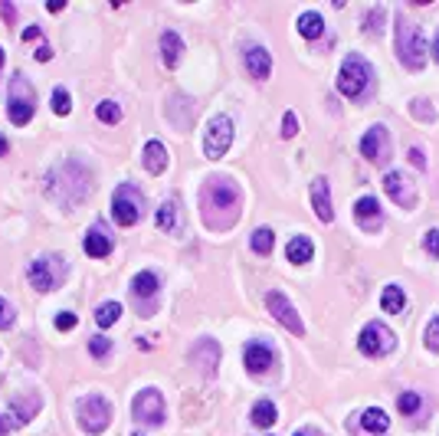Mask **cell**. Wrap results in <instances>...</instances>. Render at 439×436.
I'll return each instance as SVG.
<instances>
[{
	"label": "cell",
	"instance_id": "obj_1",
	"mask_svg": "<svg viewBox=\"0 0 439 436\" xmlns=\"http://www.w3.org/2000/svg\"><path fill=\"white\" fill-rule=\"evenodd\" d=\"M239 200H243V190L233 184L229 178H210L203 184V194H200V210H203V220L210 227L217 220V210L223 214V230H229L239 217Z\"/></svg>",
	"mask_w": 439,
	"mask_h": 436
},
{
	"label": "cell",
	"instance_id": "obj_2",
	"mask_svg": "<svg viewBox=\"0 0 439 436\" xmlns=\"http://www.w3.org/2000/svg\"><path fill=\"white\" fill-rule=\"evenodd\" d=\"M92 190V178L79 168L76 161L60 164L56 171L50 174V194L60 200L63 207H79Z\"/></svg>",
	"mask_w": 439,
	"mask_h": 436
},
{
	"label": "cell",
	"instance_id": "obj_3",
	"mask_svg": "<svg viewBox=\"0 0 439 436\" xmlns=\"http://www.w3.org/2000/svg\"><path fill=\"white\" fill-rule=\"evenodd\" d=\"M397 56L406 69L426 66V36H423V26L413 23V20H403V13L397 17Z\"/></svg>",
	"mask_w": 439,
	"mask_h": 436
},
{
	"label": "cell",
	"instance_id": "obj_4",
	"mask_svg": "<svg viewBox=\"0 0 439 436\" xmlns=\"http://www.w3.org/2000/svg\"><path fill=\"white\" fill-rule=\"evenodd\" d=\"M33 111H36V89L30 86V79L23 72H17L7 89V115L17 129H23V125H30Z\"/></svg>",
	"mask_w": 439,
	"mask_h": 436
},
{
	"label": "cell",
	"instance_id": "obj_5",
	"mask_svg": "<svg viewBox=\"0 0 439 436\" xmlns=\"http://www.w3.org/2000/svg\"><path fill=\"white\" fill-rule=\"evenodd\" d=\"M76 413H79V423H82L85 433H102L112 420V403L102 393H85V397H79Z\"/></svg>",
	"mask_w": 439,
	"mask_h": 436
},
{
	"label": "cell",
	"instance_id": "obj_6",
	"mask_svg": "<svg viewBox=\"0 0 439 436\" xmlns=\"http://www.w3.org/2000/svg\"><path fill=\"white\" fill-rule=\"evenodd\" d=\"M141 210H144V194L135 187V184H121L112 197V217L119 227H135L141 220Z\"/></svg>",
	"mask_w": 439,
	"mask_h": 436
},
{
	"label": "cell",
	"instance_id": "obj_7",
	"mask_svg": "<svg viewBox=\"0 0 439 436\" xmlns=\"http://www.w3.org/2000/svg\"><path fill=\"white\" fill-rule=\"evenodd\" d=\"M367 82H371V66L357 56V53H351L345 62H341V72H338V92L347 95V99H357V95L367 89Z\"/></svg>",
	"mask_w": 439,
	"mask_h": 436
},
{
	"label": "cell",
	"instance_id": "obj_8",
	"mask_svg": "<svg viewBox=\"0 0 439 436\" xmlns=\"http://www.w3.org/2000/svg\"><path fill=\"white\" fill-rule=\"evenodd\" d=\"M229 145H233V121L227 115H213L207 125V138H203V154L210 161H220L229 151Z\"/></svg>",
	"mask_w": 439,
	"mask_h": 436
},
{
	"label": "cell",
	"instance_id": "obj_9",
	"mask_svg": "<svg viewBox=\"0 0 439 436\" xmlns=\"http://www.w3.org/2000/svg\"><path fill=\"white\" fill-rule=\"evenodd\" d=\"M30 285L36 292H53L56 283H60L63 276H66V263L60 256H46V259H33L30 263Z\"/></svg>",
	"mask_w": 439,
	"mask_h": 436
},
{
	"label": "cell",
	"instance_id": "obj_10",
	"mask_svg": "<svg viewBox=\"0 0 439 436\" xmlns=\"http://www.w3.org/2000/svg\"><path fill=\"white\" fill-rule=\"evenodd\" d=\"M357 344H361V351L367 354V358H384V354H390L394 351V344H397V338H394V332H390L387 325H380V322H367L361 332V338H357Z\"/></svg>",
	"mask_w": 439,
	"mask_h": 436
},
{
	"label": "cell",
	"instance_id": "obj_11",
	"mask_svg": "<svg viewBox=\"0 0 439 436\" xmlns=\"http://www.w3.org/2000/svg\"><path fill=\"white\" fill-rule=\"evenodd\" d=\"M131 413L144 427H161L164 423V397H161V391H154V387L141 391L135 397V403H131Z\"/></svg>",
	"mask_w": 439,
	"mask_h": 436
},
{
	"label": "cell",
	"instance_id": "obj_12",
	"mask_svg": "<svg viewBox=\"0 0 439 436\" xmlns=\"http://www.w3.org/2000/svg\"><path fill=\"white\" fill-rule=\"evenodd\" d=\"M266 305H269L272 318H276V322H282V325H286L292 334H305V325H302V318H298V312L292 308V302H288L279 289H272L269 295H266Z\"/></svg>",
	"mask_w": 439,
	"mask_h": 436
},
{
	"label": "cell",
	"instance_id": "obj_13",
	"mask_svg": "<svg viewBox=\"0 0 439 436\" xmlns=\"http://www.w3.org/2000/svg\"><path fill=\"white\" fill-rule=\"evenodd\" d=\"M361 151H364L367 161H377V164L390 161V135H387V129H384V125H374V129L361 138Z\"/></svg>",
	"mask_w": 439,
	"mask_h": 436
},
{
	"label": "cell",
	"instance_id": "obj_14",
	"mask_svg": "<svg viewBox=\"0 0 439 436\" xmlns=\"http://www.w3.org/2000/svg\"><path fill=\"white\" fill-rule=\"evenodd\" d=\"M384 190L390 194V200L397 207H403V210H413V204H416V190H413V184L403 178L400 171H390L387 178H384Z\"/></svg>",
	"mask_w": 439,
	"mask_h": 436
},
{
	"label": "cell",
	"instance_id": "obj_15",
	"mask_svg": "<svg viewBox=\"0 0 439 436\" xmlns=\"http://www.w3.org/2000/svg\"><path fill=\"white\" fill-rule=\"evenodd\" d=\"M40 393H17L13 400H10V413H7V423H13V427H23V423H30V420L36 417V410H40Z\"/></svg>",
	"mask_w": 439,
	"mask_h": 436
},
{
	"label": "cell",
	"instance_id": "obj_16",
	"mask_svg": "<svg viewBox=\"0 0 439 436\" xmlns=\"http://www.w3.org/2000/svg\"><path fill=\"white\" fill-rule=\"evenodd\" d=\"M354 217H357V223H361V230H367V233L380 230V223H384V214H380L377 197H361V200L354 204Z\"/></svg>",
	"mask_w": 439,
	"mask_h": 436
},
{
	"label": "cell",
	"instance_id": "obj_17",
	"mask_svg": "<svg viewBox=\"0 0 439 436\" xmlns=\"http://www.w3.org/2000/svg\"><path fill=\"white\" fill-rule=\"evenodd\" d=\"M312 204H315V217H318L321 223L335 220V210H331V190H328V180L325 178L312 180Z\"/></svg>",
	"mask_w": 439,
	"mask_h": 436
},
{
	"label": "cell",
	"instance_id": "obj_18",
	"mask_svg": "<svg viewBox=\"0 0 439 436\" xmlns=\"http://www.w3.org/2000/svg\"><path fill=\"white\" fill-rule=\"evenodd\" d=\"M194 364L203 371V374L210 377L213 371H217V364H220V344L217 342H210V338H200V344L194 348Z\"/></svg>",
	"mask_w": 439,
	"mask_h": 436
},
{
	"label": "cell",
	"instance_id": "obj_19",
	"mask_svg": "<svg viewBox=\"0 0 439 436\" xmlns=\"http://www.w3.org/2000/svg\"><path fill=\"white\" fill-rule=\"evenodd\" d=\"M243 60H246V69H249V76H253L256 82L269 79V72H272V56L262 50V46H249Z\"/></svg>",
	"mask_w": 439,
	"mask_h": 436
},
{
	"label": "cell",
	"instance_id": "obj_20",
	"mask_svg": "<svg viewBox=\"0 0 439 436\" xmlns=\"http://www.w3.org/2000/svg\"><path fill=\"white\" fill-rule=\"evenodd\" d=\"M243 361H246V368L253 371V374H262V371L272 368V348H266V344H259V342L246 344Z\"/></svg>",
	"mask_w": 439,
	"mask_h": 436
},
{
	"label": "cell",
	"instance_id": "obj_21",
	"mask_svg": "<svg viewBox=\"0 0 439 436\" xmlns=\"http://www.w3.org/2000/svg\"><path fill=\"white\" fill-rule=\"evenodd\" d=\"M82 249L89 253V256L102 259V256H109L112 253V236L102 227H92V230L85 233V240H82Z\"/></svg>",
	"mask_w": 439,
	"mask_h": 436
},
{
	"label": "cell",
	"instance_id": "obj_22",
	"mask_svg": "<svg viewBox=\"0 0 439 436\" xmlns=\"http://www.w3.org/2000/svg\"><path fill=\"white\" fill-rule=\"evenodd\" d=\"M180 53H184V43H180V36L174 30H164L161 33V60L168 62L170 69L180 62Z\"/></svg>",
	"mask_w": 439,
	"mask_h": 436
},
{
	"label": "cell",
	"instance_id": "obj_23",
	"mask_svg": "<svg viewBox=\"0 0 439 436\" xmlns=\"http://www.w3.org/2000/svg\"><path fill=\"white\" fill-rule=\"evenodd\" d=\"M144 168L151 174H164V168H168V148L161 145V141H148L144 145Z\"/></svg>",
	"mask_w": 439,
	"mask_h": 436
},
{
	"label": "cell",
	"instance_id": "obj_24",
	"mask_svg": "<svg viewBox=\"0 0 439 436\" xmlns=\"http://www.w3.org/2000/svg\"><path fill=\"white\" fill-rule=\"evenodd\" d=\"M357 423H361L364 433H387V427H390L387 413L380 410V407H367V410L357 417Z\"/></svg>",
	"mask_w": 439,
	"mask_h": 436
},
{
	"label": "cell",
	"instance_id": "obj_25",
	"mask_svg": "<svg viewBox=\"0 0 439 436\" xmlns=\"http://www.w3.org/2000/svg\"><path fill=\"white\" fill-rule=\"evenodd\" d=\"M380 308H384L387 315H403V308H406L403 289H400V285H387L384 295H380Z\"/></svg>",
	"mask_w": 439,
	"mask_h": 436
},
{
	"label": "cell",
	"instance_id": "obj_26",
	"mask_svg": "<svg viewBox=\"0 0 439 436\" xmlns=\"http://www.w3.org/2000/svg\"><path fill=\"white\" fill-rule=\"evenodd\" d=\"M131 295H135L138 302L158 295V279H154L151 273H138L135 279H131Z\"/></svg>",
	"mask_w": 439,
	"mask_h": 436
},
{
	"label": "cell",
	"instance_id": "obj_27",
	"mask_svg": "<svg viewBox=\"0 0 439 436\" xmlns=\"http://www.w3.org/2000/svg\"><path fill=\"white\" fill-rule=\"evenodd\" d=\"M154 220H158V230L161 233H174V230H178V200H164Z\"/></svg>",
	"mask_w": 439,
	"mask_h": 436
},
{
	"label": "cell",
	"instance_id": "obj_28",
	"mask_svg": "<svg viewBox=\"0 0 439 436\" xmlns=\"http://www.w3.org/2000/svg\"><path fill=\"white\" fill-rule=\"evenodd\" d=\"M298 33L308 36V40H315V36L325 33V20H321V13H315V10H308V13H302L298 17Z\"/></svg>",
	"mask_w": 439,
	"mask_h": 436
},
{
	"label": "cell",
	"instance_id": "obj_29",
	"mask_svg": "<svg viewBox=\"0 0 439 436\" xmlns=\"http://www.w3.org/2000/svg\"><path fill=\"white\" fill-rule=\"evenodd\" d=\"M288 263H308V259H312V253H315V246H312V240H308V236H296V240L288 243Z\"/></svg>",
	"mask_w": 439,
	"mask_h": 436
},
{
	"label": "cell",
	"instance_id": "obj_30",
	"mask_svg": "<svg viewBox=\"0 0 439 436\" xmlns=\"http://www.w3.org/2000/svg\"><path fill=\"white\" fill-rule=\"evenodd\" d=\"M276 417H279V410H276V403L272 400H259L253 407V423L259 430H269L272 423H276Z\"/></svg>",
	"mask_w": 439,
	"mask_h": 436
},
{
	"label": "cell",
	"instance_id": "obj_31",
	"mask_svg": "<svg viewBox=\"0 0 439 436\" xmlns=\"http://www.w3.org/2000/svg\"><path fill=\"white\" fill-rule=\"evenodd\" d=\"M272 246H276V233L266 230V227H259V230L253 233V249L259 253V256H269Z\"/></svg>",
	"mask_w": 439,
	"mask_h": 436
},
{
	"label": "cell",
	"instance_id": "obj_32",
	"mask_svg": "<svg viewBox=\"0 0 439 436\" xmlns=\"http://www.w3.org/2000/svg\"><path fill=\"white\" fill-rule=\"evenodd\" d=\"M119 318H121V305H119V302H105V305H99V312H95V322H99L102 328L115 325Z\"/></svg>",
	"mask_w": 439,
	"mask_h": 436
},
{
	"label": "cell",
	"instance_id": "obj_33",
	"mask_svg": "<svg viewBox=\"0 0 439 436\" xmlns=\"http://www.w3.org/2000/svg\"><path fill=\"white\" fill-rule=\"evenodd\" d=\"M95 115H99V121H105V125H119L121 121V109L115 102H109V99L95 105Z\"/></svg>",
	"mask_w": 439,
	"mask_h": 436
},
{
	"label": "cell",
	"instance_id": "obj_34",
	"mask_svg": "<svg viewBox=\"0 0 439 436\" xmlns=\"http://www.w3.org/2000/svg\"><path fill=\"white\" fill-rule=\"evenodd\" d=\"M53 111H56V115H69V111H72V95L63 86L53 89Z\"/></svg>",
	"mask_w": 439,
	"mask_h": 436
},
{
	"label": "cell",
	"instance_id": "obj_35",
	"mask_svg": "<svg viewBox=\"0 0 439 436\" xmlns=\"http://www.w3.org/2000/svg\"><path fill=\"white\" fill-rule=\"evenodd\" d=\"M420 403H423V397H420V393H413V391H406V393H400V397H397L400 413H416V410H420Z\"/></svg>",
	"mask_w": 439,
	"mask_h": 436
},
{
	"label": "cell",
	"instance_id": "obj_36",
	"mask_svg": "<svg viewBox=\"0 0 439 436\" xmlns=\"http://www.w3.org/2000/svg\"><path fill=\"white\" fill-rule=\"evenodd\" d=\"M364 30H367V33H377L380 36V30H384V7H374L371 13H367V20H364Z\"/></svg>",
	"mask_w": 439,
	"mask_h": 436
},
{
	"label": "cell",
	"instance_id": "obj_37",
	"mask_svg": "<svg viewBox=\"0 0 439 436\" xmlns=\"http://www.w3.org/2000/svg\"><path fill=\"white\" fill-rule=\"evenodd\" d=\"M89 351H92L95 358H105L112 351V342L109 338H102V334H95V338H89Z\"/></svg>",
	"mask_w": 439,
	"mask_h": 436
},
{
	"label": "cell",
	"instance_id": "obj_38",
	"mask_svg": "<svg viewBox=\"0 0 439 436\" xmlns=\"http://www.w3.org/2000/svg\"><path fill=\"white\" fill-rule=\"evenodd\" d=\"M426 348H430V351H439V315L433 318L430 325H426Z\"/></svg>",
	"mask_w": 439,
	"mask_h": 436
},
{
	"label": "cell",
	"instance_id": "obj_39",
	"mask_svg": "<svg viewBox=\"0 0 439 436\" xmlns=\"http://www.w3.org/2000/svg\"><path fill=\"white\" fill-rule=\"evenodd\" d=\"M10 325H13V308L7 299H0V332H7Z\"/></svg>",
	"mask_w": 439,
	"mask_h": 436
},
{
	"label": "cell",
	"instance_id": "obj_40",
	"mask_svg": "<svg viewBox=\"0 0 439 436\" xmlns=\"http://www.w3.org/2000/svg\"><path fill=\"white\" fill-rule=\"evenodd\" d=\"M282 135H286V138H296V135H298V119H296V111H286V119H282Z\"/></svg>",
	"mask_w": 439,
	"mask_h": 436
},
{
	"label": "cell",
	"instance_id": "obj_41",
	"mask_svg": "<svg viewBox=\"0 0 439 436\" xmlns=\"http://www.w3.org/2000/svg\"><path fill=\"white\" fill-rule=\"evenodd\" d=\"M76 322H79V318L72 315V312H60V315H56V328H60V332H72V328H76Z\"/></svg>",
	"mask_w": 439,
	"mask_h": 436
},
{
	"label": "cell",
	"instance_id": "obj_42",
	"mask_svg": "<svg viewBox=\"0 0 439 436\" xmlns=\"http://www.w3.org/2000/svg\"><path fill=\"white\" fill-rule=\"evenodd\" d=\"M423 246H426V253H430L433 259H439V230H430V233H426Z\"/></svg>",
	"mask_w": 439,
	"mask_h": 436
},
{
	"label": "cell",
	"instance_id": "obj_43",
	"mask_svg": "<svg viewBox=\"0 0 439 436\" xmlns=\"http://www.w3.org/2000/svg\"><path fill=\"white\" fill-rule=\"evenodd\" d=\"M423 105H426V102H423V99H416V102H413V115H416L420 121H430V119H433V111H426Z\"/></svg>",
	"mask_w": 439,
	"mask_h": 436
},
{
	"label": "cell",
	"instance_id": "obj_44",
	"mask_svg": "<svg viewBox=\"0 0 439 436\" xmlns=\"http://www.w3.org/2000/svg\"><path fill=\"white\" fill-rule=\"evenodd\" d=\"M410 161H413L416 168H426V158H423L420 148H410Z\"/></svg>",
	"mask_w": 439,
	"mask_h": 436
},
{
	"label": "cell",
	"instance_id": "obj_45",
	"mask_svg": "<svg viewBox=\"0 0 439 436\" xmlns=\"http://www.w3.org/2000/svg\"><path fill=\"white\" fill-rule=\"evenodd\" d=\"M40 26H30V30H23V40H26V43H33V40H40Z\"/></svg>",
	"mask_w": 439,
	"mask_h": 436
},
{
	"label": "cell",
	"instance_id": "obj_46",
	"mask_svg": "<svg viewBox=\"0 0 439 436\" xmlns=\"http://www.w3.org/2000/svg\"><path fill=\"white\" fill-rule=\"evenodd\" d=\"M36 60H40V62H50L53 60V50H50V46H40V50H36Z\"/></svg>",
	"mask_w": 439,
	"mask_h": 436
},
{
	"label": "cell",
	"instance_id": "obj_47",
	"mask_svg": "<svg viewBox=\"0 0 439 436\" xmlns=\"http://www.w3.org/2000/svg\"><path fill=\"white\" fill-rule=\"evenodd\" d=\"M0 13H4V17H7V20H13V17H17V10L10 7V4H4V7H0Z\"/></svg>",
	"mask_w": 439,
	"mask_h": 436
},
{
	"label": "cell",
	"instance_id": "obj_48",
	"mask_svg": "<svg viewBox=\"0 0 439 436\" xmlns=\"http://www.w3.org/2000/svg\"><path fill=\"white\" fill-rule=\"evenodd\" d=\"M7 430H10V423L7 420H0V436H7Z\"/></svg>",
	"mask_w": 439,
	"mask_h": 436
},
{
	"label": "cell",
	"instance_id": "obj_49",
	"mask_svg": "<svg viewBox=\"0 0 439 436\" xmlns=\"http://www.w3.org/2000/svg\"><path fill=\"white\" fill-rule=\"evenodd\" d=\"M433 56H436V60H439V36H436V40H433Z\"/></svg>",
	"mask_w": 439,
	"mask_h": 436
},
{
	"label": "cell",
	"instance_id": "obj_50",
	"mask_svg": "<svg viewBox=\"0 0 439 436\" xmlns=\"http://www.w3.org/2000/svg\"><path fill=\"white\" fill-rule=\"evenodd\" d=\"M0 154H7V141L4 138H0Z\"/></svg>",
	"mask_w": 439,
	"mask_h": 436
},
{
	"label": "cell",
	"instance_id": "obj_51",
	"mask_svg": "<svg viewBox=\"0 0 439 436\" xmlns=\"http://www.w3.org/2000/svg\"><path fill=\"white\" fill-rule=\"evenodd\" d=\"M0 66H4V50H0Z\"/></svg>",
	"mask_w": 439,
	"mask_h": 436
},
{
	"label": "cell",
	"instance_id": "obj_52",
	"mask_svg": "<svg viewBox=\"0 0 439 436\" xmlns=\"http://www.w3.org/2000/svg\"><path fill=\"white\" fill-rule=\"evenodd\" d=\"M292 436H312V433H292Z\"/></svg>",
	"mask_w": 439,
	"mask_h": 436
},
{
	"label": "cell",
	"instance_id": "obj_53",
	"mask_svg": "<svg viewBox=\"0 0 439 436\" xmlns=\"http://www.w3.org/2000/svg\"><path fill=\"white\" fill-rule=\"evenodd\" d=\"M135 436H141V433H135Z\"/></svg>",
	"mask_w": 439,
	"mask_h": 436
}]
</instances>
